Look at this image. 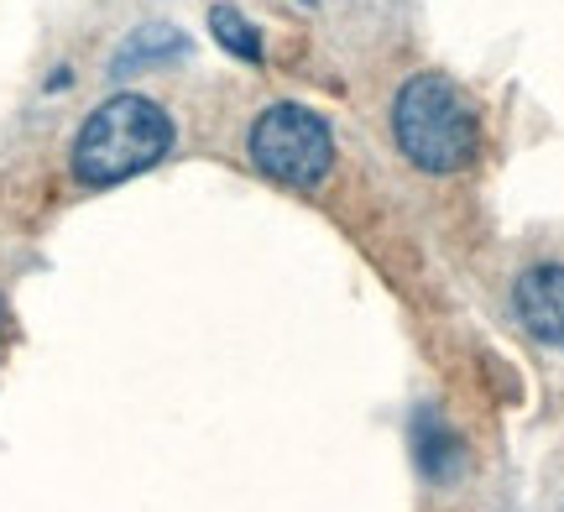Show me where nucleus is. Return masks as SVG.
<instances>
[{
    "label": "nucleus",
    "mask_w": 564,
    "mask_h": 512,
    "mask_svg": "<svg viewBox=\"0 0 564 512\" xmlns=\"http://www.w3.org/2000/svg\"><path fill=\"white\" fill-rule=\"evenodd\" d=\"M173 152V116L147 95H110L74 137V178L89 188L131 184Z\"/></svg>",
    "instance_id": "f257e3e1"
},
{
    "label": "nucleus",
    "mask_w": 564,
    "mask_h": 512,
    "mask_svg": "<svg viewBox=\"0 0 564 512\" xmlns=\"http://www.w3.org/2000/svg\"><path fill=\"white\" fill-rule=\"evenodd\" d=\"M392 137L419 173H460L481 146V126L444 74H413L392 95Z\"/></svg>",
    "instance_id": "f03ea898"
},
{
    "label": "nucleus",
    "mask_w": 564,
    "mask_h": 512,
    "mask_svg": "<svg viewBox=\"0 0 564 512\" xmlns=\"http://www.w3.org/2000/svg\"><path fill=\"white\" fill-rule=\"evenodd\" d=\"M246 152L257 173H267L272 184L288 188H314L324 184V173L335 167V137L329 126L308 110V105H267L251 137H246Z\"/></svg>",
    "instance_id": "7ed1b4c3"
},
{
    "label": "nucleus",
    "mask_w": 564,
    "mask_h": 512,
    "mask_svg": "<svg viewBox=\"0 0 564 512\" xmlns=\"http://www.w3.org/2000/svg\"><path fill=\"white\" fill-rule=\"evenodd\" d=\"M512 304H518V319L533 340L564 350V266L544 262V266H528L518 287H512Z\"/></svg>",
    "instance_id": "20e7f679"
},
{
    "label": "nucleus",
    "mask_w": 564,
    "mask_h": 512,
    "mask_svg": "<svg viewBox=\"0 0 564 512\" xmlns=\"http://www.w3.org/2000/svg\"><path fill=\"white\" fill-rule=\"evenodd\" d=\"M188 53V37L167 21H152V26H137L131 37L116 47L110 58V79H131V74H147V68H162V63H178Z\"/></svg>",
    "instance_id": "39448f33"
},
{
    "label": "nucleus",
    "mask_w": 564,
    "mask_h": 512,
    "mask_svg": "<svg viewBox=\"0 0 564 512\" xmlns=\"http://www.w3.org/2000/svg\"><path fill=\"white\" fill-rule=\"evenodd\" d=\"M413 460H419V471L429 481H455L460 476L465 450H460V439L449 434V424H440V413L423 408L413 418Z\"/></svg>",
    "instance_id": "423d86ee"
},
{
    "label": "nucleus",
    "mask_w": 564,
    "mask_h": 512,
    "mask_svg": "<svg viewBox=\"0 0 564 512\" xmlns=\"http://www.w3.org/2000/svg\"><path fill=\"white\" fill-rule=\"evenodd\" d=\"M209 32H215V42H220L230 58L262 63V32H257L236 6H215V11H209Z\"/></svg>",
    "instance_id": "0eeeda50"
}]
</instances>
